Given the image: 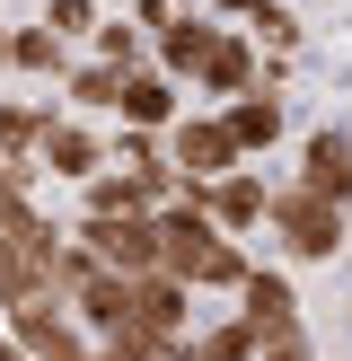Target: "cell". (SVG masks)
<instances>
[{
  "instance_id": "obj_1",
  "label": "cell",
  "mask_w": 352,
  "mask_h": 361,
  "mask_svg": "<svg viewBox=\"0 0 352 361\" xmlns=\"http://www.w3.org/2000/svg\"><path fill=\"white\" fill-rule=\"evenodd\" d=\"M158 238H168V247H158V264H168V274H185L194 291H238V282H246V247L203 212V194L158 203Z\"/></svg>"
},
{
  "instance_id": "obj_2",
  "label": "cell",
  "mask_w": 352,
  "mask_h": 361,
  "mask_svg": "<svg viewBox=\"0 0 352 361\" xmlns=\"http://www.w3.org/2000/svg\"><path fill=\"white\" fill-rule=\"evenodd\" d=\"M344 212L352 203H334V194H317V185H273V212H264V229L282 238V256L291 264H326L334 247H344Z\"/></svg>"
},
{
  "instance_id": "obj_3",
  "label": "cell",
  "mask_w": 352,
  "mask_h": 361,
  "mask_svg": "<svg viewBox=\"0 0 352 361\" xmlns=\"http://www.w3.org/2000/svg\"><path fill=\"white\" fill-rule=\"evenodd\" d=\"M9 335L27 344V361H97V335L80 326V309H70L62 291H35L9 309Z\"/></svg>"
},
{
  "instance_id": "obj_4",
  "label": "cell",
  "mask_w": 352,
  "mask_h": 361,
  "mask_svg": "<svg viewBox=\"0 0 352 361\" xmlns=\"http://www.w3.org/2000/svg\"><path fill=\"white\" fill-rule=\"evenodd\" d=\"M168 159L185 168V185H203V176L246 168V141L229 133V115H176L168 123Z\"/></svg>"
},
{
  "instance_id": "obj_5",
  "label": "cell",
  "mask_w": 352,
  "mask_h": 361,
  "mask_svg": "<svg viewBox=\"0 0 352 361\" xmlns=\"http://www.w3.org/2000/svg\"><path fill=\"white\" fill-rule=\"evenodd\" d=\"M80 238L97 247L106 264H115V274H150L158 264V212H80Z\"/></svg>"
},
{
  "instance_id": "obj_6",
  "label": "cell",
  "mask_w": 352,
  "mask_h": 361,
  "mask_svg": "<svg viewBox=\"0 0 352 361\" xmlns=\"http://www.w3.org/2000/svg\"><path fill=\"white\" fill-rule=\"evenodd\" d=\"M132 326L158 335V344H185V335H194V282L168 274V264L132 274Z\"/></svg>"
},
{
  "instance_id": "obj_7",
  "label": "cell",
  "mask_w": 352,
  "mask_h": 361,
  "mask_svg": "<svg viewBox=\"0 0 352 361\" xmlns=\"http://www.w3.org/2000/svg\"><path fill=\"white\" fill-rule=\"evenodd\" d=\"M185 194H203V212L238 238V229H264V212H273V185H264L256 168H229V176H203V185H185Z\"/></svg>"
},
{
  "instance_id": "obj_8",
  "label": "cell",
  "mask_w": 352,
  "mask_h": 361,
  "mask_svg": "<svg viewBox=\"0 0 352 361\" xmlns=\"http://www.w3.org/2000/svg\"><path fill=\"white\" fill-rule=\"evenodd\" d=\"M44 168L62 176V185H88L97 168H115V141H97L80 115H53V133H44Z\"/></svg>"
},
{
  "instance_id": "obj_9",
  "label": "cell",
  "mask_w": 352,
  "mask_h": 361,
  "mask_svg": "<svg viewBox=\"0 0 352 361\" xmlns=\"http://www.w3.org/2000/svg\"><path fill=\"white\" fill-rule=\"evenodd\" d=\"M70 309H80V326H88V335H123V326H132V274L97 264V274L70 291Z\"/></svg>"
},
{
  "instance_id": "obj_10",
  "label": "cell",
  "mask_w": 352,
  "mask_h": 361,
  "mask_svg": "<svg viewBox=\"0 0 352 361\" xmlns=\"http://www.w3.org/2000/svg\"><path fill=\"white\" fill-rule=\"evenodd\" d=\"M44 133H53V106H35V97H0V159L9 168H44Z\"/></svg>"
},
{
  "instance_id": "obj_11",
  "label": "cell",
  "mask_w": 352,
  "mask_h": 361,
  "mask_svg": "<svg viewBox=\"0 0 352 361\" xmlns=\"http://www.w3.org/2000/svg\"><path fill=\"white\" fill-rule=\"evenodd\" d=\"M299 185H317V194H334V203H352V133H308L299 141Z\"/></svg>"
},
{
  "instance_id": "obj_12",
  "label": "cell",
  "mask_w": 352,
  "mask_h": 361,
  "mask_svg": "<svg viewBox=\"0 0 352 361\" xmlns=\"http://www.w3.org/2000/svg\"><path fill=\"white\" fill-rule=\"evenodd\" d=\"M194 80H203L211 97H238V88H256V80H264L256 35H211V53H203V71H194Z\"/></svg>"
},
{
  "instance_id": "obj_13",
  "label": "cell",
  "mask_w": 352,
  "mask_h": 361,
  "mask_svg": "<svg viewBox=\"0 0 352 361\" xmlns=\"http://www.w3.org/2000/svg\"><path fill=\"white\" fill-rule=\"evenodd\" d=\"M238 309L256 317V326H291V317H299V291H291V274H282V264H246Z\"/></svg>"
},
{
  "instance_id": "obj_14",
  "label": "cell",
  "mask_w": 352,
  "mask_h": 361,
  "mask_svg": "<svg viewBox=\"0 0 352 361\" xmlns=\"http://www.w3.org/2000/svg\"><path fill=\"white\" fill-rule=\"evenodd\" d=\"M220 115H229V133L246 141V159H256V150H273V141H282V97H273L264 80H256V88H238V97H229Z\"/></svg>"
},
{
  "instance_id": "obj_15",
  "label": "cell",
  "mask_w": 352,
  "mask_h": 361,
  "mask_svg": "<svg viewBox=\"0 0 352 361\" xmlns=\"http://www.w3.org/2000/svg\"><path fill=\"white\" fill-rule=\"evenodd\" d=\"M123 80H132V71H123V62H70L62 97L80 106V115H123Z\"/></svg>"
},
{
  "instance_id": "obj_16",
  "label": "cell",
  "mask_w": 352,
  "mask_h": 361,
  "mask_svg": "<svg viewBox=\"0 0 352 361\" xmlns=\"http://www.w3.org/2000/svg\"><path fill=\"white\" fill-rule=\"evenodd\" d=\"M9 71H27V80H70V35H53V27H9Z\"/></svg>"
},
{
  "instance_id": "obj_17",
  "label": "cell",
  "mask_w": 352,
  "mask_h": 361,
  "mask_svg": "<svg viewBox=\"0 0 352 361\" xmlns=\"http://www.w3.org/2000/svg\"><path fill=\"white\" fill-rule=\"evenodd\" d=\"M123 123L168 133L176 123V71H132V80H123Z\"/></svg>"
},
{
  "instance_id": "obj_18",
  "label": "cell",
  "mask_w": 352,
  "mask_h": 361,
  "mask_svg": "<svg viewBox=\"0 0 352 361\" xmlns=\"http://www.w3.org/2000/svg\"><path fill=\"white\" fill-rule=\"evenodd\" d=\"M211 18H168V27H158V62L176 71V80H194V71H203V53H211Z\"/></svg>"
},
{
  "instance_id": "obj_19",
  "label": "cell",
  "mask_w": 352,
  "mask_h": 361,
  "mask_svg": "<svg viewBox=\"0 0 352 361\" xmlns=\"http://www.w3.org/2000/svg\"><path fill=\"white\" fill-rule=\"evenodd\" d=\"M194 344H203V361H256V344H264V326H256V317H246V309H229L220 326H203V335H194Z\"/></svg>"
},
{
  "instance_id": "obj_20",
  "label": "cell",
  "mask_w": 352,
  "mask_h": 361,
  "mask_svg": "<svg viewBox=\"0 0 352 361\" xmlns=\"http://www.w3.org/2000/svg\"><path fill=\"white\" fill-rule=\"evenodd\" d=\"M246 35H256V44H273V53H291V44H299V18L282 9V0H256V18H246Z\"/></svg>"
},
{
  "instance_id": "obj_21",
  "label": "cell",
  "mask_w": 352,
  "mask_h": 361,
  "mask_svg": "<svg viewBox=\"0 0 352 361\" xmlns=\"http://www.w3.org/2000/svg\"><path fill=\"white\" fill-rule=\"evenodd\" d=\"M141 35H150V27H123V18H115V27H97L88 44H97V62H123V71H141Z\"/></svg>"
},
{
  "instance_id": "obj_22",
  "label": "cell",
  "mask_w": 352,
  "mask_h": 361,
  "mask_svg": "<svg viewBox=\"0 0 352 361\" xmlns=\"http://www.w3.org/2000/svg\"><path fill=\"white\" fill-rule=\"evenodd\" d=\"M256 361H317V344H308V326H264V344H256Z\"/></svg>"
},
{
  "instance_id": "obj_23",
  "label": "cell",
  "mask_w": 352,
  "mask_h": 361,
  "mask_svg": "<svg viewBox=\"0 0 352 361\" xmlns=\"http://www.w3.org/2000/svg\"><path fill=\"white\" fill-rule=\"evenodd\" d=\"M44 27L53 35H97L106 18H97V0H44Z\"/></svg>"
},
{
  "instance_id": "obj_24",
  "label": "cell",
  "mask_w": 352,
  "mask_h": 361,
  "mask_svg": "<svg viewBox=\"0 0 352 361\" xmlns=\"http://www.w3.org/2000/svg\"><path fill=\"white\" fill-rule=\"evenodd\" d=\"M168 18H176V0H132V27H150V35H158Z\"/></svg>"
},
{
  "instance_id": "obj_25",
  "label": "cell",
  "mask_w": 352,
  "mask_h": 361,
  "mask_svg": "<svg viewBox=\"0 0 352 361\" xmlns=\"http://www.w3.org/2000/svg\"><path fill=\"white\" fill-rule=\"evenodd\" d=\"M18 185H35L27 168H9V159H0V194H18Z\"/></svg>"
},
{
  "instance_id": "obj_26",
  "label": "cell",
  "mask_w": 352,
  "mask_h": 361,
  "mask_svg": "<svg viewBox=\"0 0 352 361\" xmlns=\"http://www.w3.org/2000/svg\"><path fill=\"white\" fill-rule=\"evenodd\" d=\"M168 361H203V344H194V335H185V344H168Z\"/></svg>"
},
{
  "instance_id": "obj_27",
  "label": "cell",
  "mask_w": 352,
  "mask_h": 361,
  "mask_svg": "<svg viewBox=\"0 0 352 361\" xmlns=\"http://www.w3.org/2000/svg\"><path fill=\"white\" fill-rule=\"evenodd\" d=\"M211 9H229V18H256V0H211Z\"/></svg>"
},
{
  "instance_id": "obj_28",
  "label": "cell",
  "mask_w": 352,
  "mask_h": 361,
  "mask_svg": "<svg viewBox=\"0 0 352 361\" xmlns=\"http://www.w3.org/2000/svg\"><path fill=\"white\" fill-rule=\"evenodd\" d=\"M0 361H27V344H18V335H0Z\"/></svg>"
},
{
  "instance_id": "obj_29",
  "label": "cell",
  "mask_w": 352,
  "mask_h": 361,
  "mask_svg": "<svg viewBox=\"0 0 352 361\" xmlns=\"http://www.w3.org/2000/svg\"><path fill=\"white\" fill-rule=\"evenodd\" d=\"M0 71H9V27H0Z\"/></svg>"
}]
</instances>
